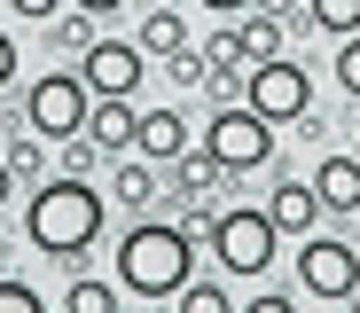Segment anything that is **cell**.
<instances>
[{"label": "cell", "mask_w": 360, "mask_h": 313, "mask_svg": "<svg viewBox=\"0 0 360 313\" xmlns=\"http://www.w3.org/2000/svg\"><path fill=\"white\" fill-rule=\"evenodd\" d=\"M102 219H110V204H102V188H94L86 172L39 180L32 204H24V235H32V250H39V259H63V267H79L86 250H94Z\"/></svg>", "instance_id": "6da1fadb"}, {"label": "cell", "mask_w": 360, "mask_h": 313, "mask_svg": "<svg viewBox=\"0 0 360 313\" xmlns=\"http://www.w3.org/2000/svg\"><path fill=\"white\" fill-rule=\"evenodd\" d=\"M196 282V235L180 219H134L117 235V290L126 298H180Z\"/></svg>", "instance_id": "7a4b0ae2"}, {"label": "cell", "mask_w": 360, "mask_h": 313, "mask_svg": "<svg viewBox=\"0 0 360 313\" xmlns=\"http://www.w3.org/2000/svg\"><path fill=\"white\" fill-rule=\"evenodd\" d=\"M204 157H212L219 172H259V165L274 157V125H266L251 102H227V110L204 125Z\"/></svg>", "instance_id": "3957f363"}, {"label": "cell", "mask_w": 360, "mask_h": 313, "mask_svg": "<svg viewBox=\"0 0 360 313\" xmlns=\"http://www.w3.org/2000/svg\"><path fill=\"white\" fill-rule=\"evenodd\" d=\"M86 110H94V94H86L79 71H47V79H32V94H24V125H32L39 141L86 134Z\"/></svg>", "instance_id": "277c9868"}, {"label": "cell", "mask_w": 360, "mask_h": 313, "mask_svg": "<svg viewBox=\"0 0 360 313\" xmlns=\"http://www.w3.org/2000/svg\"><path fill=\"white\" fill-rule=\"evenodd\" d=\"M243 102L266 117V125H306L314 117V79H306V63H251V79H243Z\"/></svg>", "instance_id": "5b68a950"}, {"label": "cell", "mask_w": 360, "mask_h": 313, "mask_svg": "<svg viewBox=\"0 0 360 313\" xmlns=\"http://www.w3.org/2000/svg\"><path fill=\"white\" fill-rule=\"evenodd\" d=\"M297 290L345 305V298L360 290V250H352L345 235H306V243H297Z\"/></svg>", "instance_id": "8992f818"}, {"label": "cell", "mask_w": 360, "mask_h": 313, "mask_svg": "<svg viewBox=\"0 0 360 313\" xmlns=\"http://www.w3.org/2000/svg\"><path fill=\"white\" fill-rule=\"evenodd\" d=\"M204 235H212V250H219L227 274H266V267H274V243H282L266 212H219Z\"/></svg>", "instance_id": "52a82bcc"}, {"label": "cell", "mask_w": 360, "mask_h": 313, "mask_svg": "<svg viewBox=\"0 0 360 313\" xmlns=\"http://www.w3.org/2000/svg\"><path fill=\"white\" fill-rule=\"evenodd\" d=\"M141 71H149L141 39H94V47H86V63H79L86 94H134V87H141Z\"/></svg>", "instance_id": "ba28073f"}, {"label": "cell", "mask_w": 360, "mask_h": 313, "mask_svg": "<svg viewBox=\"0 0 360 313\" xmlns=\"http://www.w3.org/2000/svg\"><path fill=\"white\" fill-rule=\"evenodd\" d=\"M134 157H149V165L188 157V117H180V110H141L134 117Z\"/></svg>", "instance_id": "9c48e42d"}, {"label": "cell", "mask_w": 360, "mask_h": 313, "mask_svg": "<svg viewBox=\"0 0 360 313\" xmlns=\"http://www.w3.org/2000/svg\"><path fill=\"white\" fill-rule=\"evenodd\" d=\"M266 219H274V235H297V243H306V235H314V219H321L314 180H282L274 196H266Z\"/></svg>", "instance_id": "30bf717a"}, {"label": "cell", "mask_w": 360, "mask_h": 313, "mask_svg": "<svg viewBox=\"0 0 360 313\" xmlns=\"http://www.w3.org/2000/svg\"><path fill=\"white\" fill-rule=\"evenodd\" d=\"M134 94H94V110H86V134L102 141V157H117V149H134Z\"/></svg>", "instance_id": "8fae6325"}, {"label": "cell", "mask_w": 360, "mask_h": 313, "mask_svg": "<svg viewBox=\"0 0 360 313\" xmlns=\"http://www.w3.org/2000/svg\"><path fill=\"white\" fill-rule=\"evenodd\" d=\"M314 196H321V212H360V157H321Z\"/></svg>", "instance_id": "7c38bea8"}, {"label": "cell", "mask_w": 360, "mask_h": 313, "mask_svg": "<svg viewBox=\"0 0 360 313\" xmlns=\"http://www.w3.org/2000/svg\"><path fill=\"white\" fill-rule=\"evenodd\" d=\"M180 47H188V24H180V8H165V0H157V8L141 16V55H180Z\"/></svg>", "instance_id": "4fadbf2b"}, {"label": "cell", "mask_w": 360, "mask_h": 313, "mask_svg": "<svg viewBox=\"0 0 360 313\" xmlns=\"http://www.w3.org/2000/svg\"><path fill=\"white\" fill-rule=\"evenodd\" d=\"M243 63H274L282 55V16H266V8H243Z\"/></svg>", "instance_id": "5bb4252c"}, {"label": "cell", "mask_w": 360, "mask_h": 313, "mask_svg": "<svg viewBox=\"0 0 360 313\" xmlns=\"http://www.w3.org/2000/svg\"><path fill=\"white\" fill-rule=\"evenodd\" d=\"M219 188V165L204 157V149H188V157H172V196L188 204V196H212Z\"/></svg>", "instance_id": "9a60e30c"}, {"label": "cell", "mask_w": 360, "mask_h": 313, "mask_svg": "<svg viewBox=\"0 0 360 313\" xmlns=\"http://www.w3.org/2000/svg\"><path fill=\"white\" fill-rule=\"evenodd\" d=\"M117 204H126V212H149V204H157V172H149V157H126V165H117Z\"/></svg>", "instance_id": "2e32d148"}, {"label": "cell", "mask_w": 360, "mask_h": 313, "mask_svg": "<svg viewBox=\"0 0 360 313\" xmlns=\"http://www.w3.org/2000/svg\"><path fill=\"white\" fill-rule=\"evenodd\" d=\"M47 32H55V47H71V55H86V47H94V16H86V8H71V0L47 16Z\"/></svg>", "instance_id": "e0dca14e"}, {"label": "cell", "mask_w": 360, "mask_h": 313, "mask_svg": "<svg viewBox=\"0 0 360 313\" xmlns=\"http://www.w3.org/2000/svg\"><path fill=\"white\" fill-rule=\"evenodd\" d=\"M63 313H117V282H94V274H79V282L63 290Z\"/></svg>", "instance_id": "ac0fdd59"}, {"label": "cell", "mask_w": 360, "mask_h": 313, "mask_svg": "<svg viewBox=\"0 0 360 313\" xmlns=\"http://www.w3.org/2000/svg\"><path fill=\"white\" fill-rule=\"evenodd\" d=\"M0 165H8L16 180H32V188H39V180H47V149H39V134H24V141H8V149H0Z\"/></svg>", "instance_id": "d6986e66"}, {"label": "cell", "mask_w": 360, "mask_h": 313, "mask_svg": "<svg viewBox=\"0 0 360 313\" xmlns=\"http://www.w3.org/2000/svg\"><path fill=\"white\" fill-rule=\"evenodd\" d=\"M306 24H321V32H360V0H306Z\"/></svg>", "instance_id": "ffe728a7"}, {"label": "cell", "mask_w": 360, "mask_h": 313, "mask_svg": "<svg viewBox=\"0 0 360 313\" xmlns=\"http://www.w3.org/2000/svg\"><path fill=\"white\" fill-rule=\"evenodd\" d=\"M180 313H235V298L219 282H188V290H180Z\"/></svg>", "instance_id": "44dd1931"}, {"label": "cell", "mask_w": 360, "mask_h": 313, "mask_svg": "<svg viewBox=\"0 0 360 313\" xmlns=\"http://www.w3.org/2000/svg\"><path fill=\"white\" fill-rule=\"evenodd\" d=\"M204 63H212V71H251V63H243V39H235V32H219V39L204 47Z\"/></svg>", "instance_id": "7402d4cb"}, {"label": "cell", "mask_w": 360, "mask_h": 313, "mask_svg": "<svg viewBox=\"0 0 360 313\" xmlns=\"http://www.w3.org/2000/svg\"><path fill=\"white\" fill-rule=\"evenodd\" d=\"M0 313H47V298L32 282H0Z\"/></svg>", "instance_id": "603a6c76"}, {"label": "cell", "mask_w": 360, "mask_h": 313, "mask_svg": "<svg viewBox=\"0 0 360 313\" xmlns=\"http://www.w3.org/2000/svg\"><path fill=\"white\" fill-rule=\"evenodd\" d=\"M337 87L360 94V32H345V47H337Z\"/></svg>", "instance_id": "cb8c5ba5"}, {"label": "cell", "mask_w": 360, "mask_h": 313, "mask_svg": "<svg viewBox=\"0 0 360 313\" xmlns=\"http://www.w3.org/2000/svg\"><path fill=\"white\" fill-rule=\"evenodd\" d=\"M94 157H102L94 134H71V141H63V165H71V172H94Z\"/></svg>", "instance_id": "d4e9b609"}, {"label": "cell", "mask_w": 360, "mask_h": 313, "mask_svg": "<svg viewBox=\"0 0 360 313\" xmlns=\"http://www.w3.org/2000/svg\"><path fill=\"white\" fill-rule=\"evenodd\" d=\"M243 313H297V298H282V290H259V298H251Z\"/></svg>", "instance_id": "484cf974"}, {"label": "cell", "mask_w": 360, "mask_h": 313, "mask_svg": "<svg viewBox=\"0 0 360 313\" xmlns=\"http://www.w3.org/2000/svg\"><path fill=\"white\" fill-rule=\"evenodd\" d=\"M8 8H16V16H32V24H47L55 8H63V0H8Z\"/></svg>", "instance_id": "4316f807"}, {"label": "cell", "mask_w": 360, "mask_h": 313, "mask_svg": "<svg viewBox=\"0 0 360 313\" xmlns=\"http://www.w3.org/2000/svg\"><path fill=\"white\" fill-rule=\"evenodd\" d=\"M8 79H16V39L0 32V87H8Z\"/></svg>", "instance_id": "83f0119b"}, {"label": "cell", "mask_w": 360, "mask_h": 313, "mask_svg": "<svg viewBox=\"0 0 360 313\" xmlns=\"http://www.w3.org/2000/svg\"><path fill=\"white\" fill-rule=\"evenodd\" d=\"M71 8H86V16H117L126 0H71Z\"/></svg>", "instance_id": "f1b7e54d"}, {"label": "cell", "mask_w": 360, "mask_h": 313, "mask_svg": "<svg viewBox=\"0 0 360 313\" xmlns=\"http://www.w3.org/2000/svg\"><path fill=\"white\" fill-rule=\"evenodd\" d=\"M204 8H219V16H235V8H259V0H204Z\"/></svg>", "instance_id": "f546056e"}, {"label": "cell", "mask_w": 360, "mask_h": 313, "mask_svg": "<svg viewBox=\"0 0 360 313\" xmlns=\"http://www.w3.org/2000/svg\"><path fill=\"white\" fill-rule=\"evenodd\" d=\"M8 188H16V172H8V165H0V204H8Z\"/></svg>", "instance_id": "4dcf8cb0"}, {"label": "cell", "mask_w": 360, "mask_h": 313, "mask_svg": "<svg viewBox=\"0 0 360 313\" xmlns=\"http://www.w3.org/2000/svg\"><path fill=\"white\" fill-rule=\"evenodd\" d=\"M352 157H360V141H352Z\"/></svg>", "instance_id": "1f68e13d"}]
</instances>
